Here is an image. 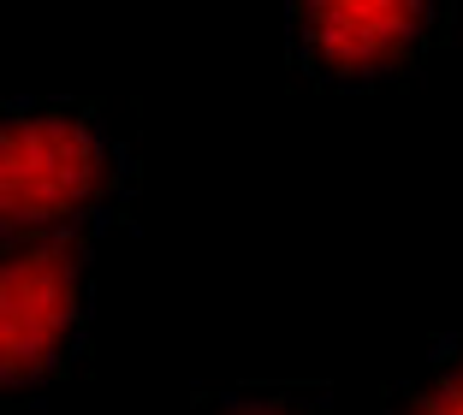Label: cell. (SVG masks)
<instances>
[{"label": "cell", "mask_w": 463, "mask_h": 415, "mask_svg": "<svg viewBox=\"0 0 463 415\" xmlns=\"http://www.w3.org/2000/svg\"><path fill=\"white\" fill-rule=\"evenodd\" d=\"M137 196V148L83 95L0 101V250L96 238Z\"/></svg>", "instance_id": "obj_1"}, {"label": "cell", "mask_w": 463, "mask_h": 415, "mask_svg": "<svg viewBox=\"0 0 463 415\" xmlns=\"http://www.w3.org/2000/svg\"><path fill=\"white\" fill-rule=\"evenodd\" d=\"M90 344V243L0 250V403L54 386Z\"/></svg>", "instance_id": "obj_2"}, {"label": "cell", "mask_w": 463, "mask_h": 415, "mask_svg": "<svg viewBox=\"0 0 463 415\" xmlns=\"http://www.w3.org/2000/svg\"><path fill=\"white\" fill-rule=\"evenodd\" d=\"M451 13L428 0H303L286 13V48L303 78L327 90L404 78L434 42L446 36Z\"/></svg>", "instance_id": "obj_3"}, {"label": "cell", "mask_w": 463, "mask_h": 415, "mask_svg": "<svg viewBox=\"0 0 463 415\" xmlns=\"http://www.w3.org/2000/svg\"><path fill=\"white\" fill-rule=\"evenodd\" d=\"M381 415H463V338L434 344L392 391Z\"/></svg>", "instance_id": "obj_4"}, {"label": "cell", "mask_w": 463, "mask_h": 415, "mask_svg": "<svg viewBox=\"0 0 463 415\" xmlns=\"http://www.w3.org/2000/svg\"><path fill=\"white\" fill-rule=\"evenodd\" d=\"M184 415H345L327 386H303V380H250L196 398Z\"/></svg>", "instance_id": "obj_5"}]
</instances>
